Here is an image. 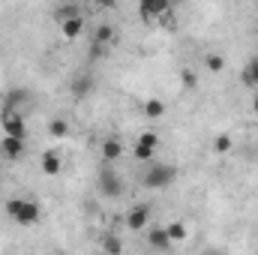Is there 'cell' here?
I'll use <instances>...</instances> for the list:
<instances>
[{
    "mask_svg": "<svg viewBox=\"0 0 258 255\" xmlns=\"http://www.w3.org/2000/svg\"><path fill=\"white\" fill-rule=\"evenodd\" d=\"M6 213H9L15 222H21V225H33V222H39V207H36L33 201L12 198V201H6Z\"/></svg>",
    "mask_w": 258,
    "mask_h": 255,
    "instance_id": "obj_1",
    "label": "cell"
},
{
    "mask_svg": "<svg viewBox=\"0 0 258 255\" xmlns=\"http://www.w3.org/2000/svg\"><path fill=\"white\" fill-rule=\"evenodd\" d=\"M174 177H177L174 165H150L147 174H144V186L147 189H165V186L174 183Z\"/></svg>",
    "mask_w": 258,
    "mask_h": 255,
    "instance_id": "obj_2",
    "label": "cell"
},
{
    "mask_svg": "<svg viewBox=\"0 0 258 255\" xmlns=\"http://www.w3.org/2000/svg\"><path fill=\"white\" fill-rule=\"evenodd\" d=\"M156 144H159V135H156V132H141V135H138V141H135V147H132L135 159H141V162L153 159V153H156Z\"/></svg>",
    "mask_w": 258,
    "mask_h": 255,
    "instance_id": "obj_3",
    "label": "cell"
},
{
    "mask_svg": "<svg viewBox=\"0 0 258 255\" xmlns=\"http://www.w3.org/2000/svg\"><path fill=\"white\" fill-rule=\"evenodd\" d=\"M150 216H153V207L150 204H135L126 213V228L129 231H141L150 225Z\"/></svg>",
    "mask_w": 258,
    "mask_h": 255,
    "instance_id": "obj_4",
    "label": "cell"
},
{
    "mask_svg": "<svg viewBox=\"0 0 258 255\" xmlns=\"http://www.w3.org/2000/svg\"><path fill=\"white\" fill-rule=\"evenodd\" d=\"M93 87H96V78H93L90 72H78V75L72 78V84H69V90H72L75 99H87V96L93 93Z\"/></svg>",
    "mask_w": 258,
    "mask_h": 255,
    "instance_id": "obj_5",
    "label": "cell"
},
{
    "mask_svg": "<svg viewBox=\"0 0 258 255\" xmlns=\"http://www.w3.org/2000/svg\"><path fill=\"white\" fill-rule=\"evenodd\" d=\"M99 189H102V195H108V198H117L123 192V180L111 168H102L99 171Z\"/></svg>",
    "mask_w": 258,
    "mask_h": 255,
    "instance_id": "obj_6",
    "label": "cell"
},
{
    "mask_svg": "<svg viewBox=\"0 0 258 255\" xmlns=\"http://www.w3.org/2000/svg\"><path fill=\"white\" fill-rule=\"evenodd\" d=\"M3 132L9 135V138H24V120H21V114L18 111H3Z\"/></svg>",
    "mask_w": 258,
    "mask_h": 255,
    "instance_id": "obj_7",
    "label": "cell"
},
{
    "mask_svg": "<svg viewBox=\"0 0 258 255\" xmlns=\"http://www.w3.org/2000/svg\"><path fill=\"white\" fill-rule=\"evenodd\" d=\"M21 150H24V138H9V135H3V141H0V156H3V159H18Z\"/></svg>",
    "mask_w": 258,
    "mask_h": 255,
    "instance_id": "obj_8",
    "label": "cell"
},
{
    "mask_svg": "<svg viewBox=\"0 0 258 255\" xmlns=\"http://www.w3.org/2000/svg\"><path fill=\"white\" fill-rule=\"evenodd\" d=\"M81 30H84V18H81V15L60 21V33H63L66 39H78V36H81Z\"/></svg>",
    "mask_w": 258,
    "mask_h": 255,
    "instance_id": "obj_9",
    "label": "cell"
},
{
    "mask_svg": "<svg viewBox=\"0 0 258 255\" xmlns=\"http://www.w3.org/2000/svg\"><path fill=\"white\" fill-rule=\"evenodd\" d=\"M39 165H42V171H45V174H57V171H60V165H63V159H60V153L51 147V150H45V153H42V162H39Z\"/></svg>",
    "mask_w": 258,
    "mask_h": 255,
    "instance_id": "obj_10",
    "label": "cell"
},
{
    "mask_svg": "<svg viewBox=\"0 0 258 255\" xmlns=\"http://www.w3.org/2000/svg\"><path fill=\"white\" fill-rule=\"evenodd\" d=\"M168 12V3L165 0H144L141 3V15L150 21V18H156V15H165Z\"/></svg>",
    "mask_w": 258,
    "mask_h": 255,
    "instance_id": "obj_11",
    "label": "cell"
},
{
    "mask_svg": "<svg viewBox=\"0 0 258 255\" xmlns=\"http://www.w3.org/2000/svg\"><path fill=\"white\" fill-rule=\"evenodd\" d=\"M120 153H123V144H120L117 138H105V141H102V159H105V162H117Z\"/></svg>",
    "mask_w": 258,
    "mask_h": 255,
    "instance_id": "obj_12",
    "label": "cell"
},
{
    "mask_svg": "<svg viewBox=\"0 0 258 255\" xmlns=\"http://www.w3.org/2000/svg\"><path fill=\"white\" fill-rule=\"evenodd\" d=\"M147 243H150L153 249H159V252H165V249H171V240H168V234H165V228H150V234H147Z\"/></svg>",
    "mask_w": 258,
    "mask_h": 255,
    "instance_id": "obj_13",
    "label": "cell"
},
{
    "mask_svg": "<svg viewBox=\"0 0 258 255\" xmlns=\"http://www.w3.org/2000/svg\"><path fill=\"white\" fill-rule=\"evenodd\" d=\"M111 39H114V27H111V24H99V27H96V33H93V45L108 48V45H111Z\"/></svg>",
    "mask_w": 258,
    "mask_h": 255,
    "instance_id": "obj_14",
    "label": "cell"
},
{
    "mask_svg": "<svg viewBox=\"0 0 258 255\" xmlns=\"http://www.w3.org/2000/svg\"><path fill=\"white\" fill-rule=\"evenodd\" d=\"M165 234H168L171 243H183V240H186V225H183L180 219H174V222L165 225Z\"/></svg>",
    "mask_w": 258,
    "mask_h": 255,
    "instance_id": "obj_15",
    "label": "cell"
},
{
    "mask_svg": "<svg viewBox=\"0 0 258 255\" xmlns=\"http://www.w3.org/2000/svg\"><path fill=\"white\" fill-rule=\"evenodd\" d=\"M24 102H27V90H9V93H6V111H18ZM18 114H21V111H18Z\"/></svg>",
    "mask_w": 258,
    "mask_h": 255,
    "instance_id": "obj_16",
    "label": "cell"
},
{
    "mask_svg": "<svg viewBox=\"0 0 258 255\" xmlns=\"http://www.w3.org/2000/svg\"><path fill=\"white\" fill-rule=\"evenodd\" d=\"M144 114H147L150 120H159V117L165 114V105H162L159 99H147V102H144Z\"/></svg>",
    "mask_w": 258,
    "mask_h": 255,
    "instance_id": "obj_17",
    "label": "cell"
},
{
    "mask_svg": "<svg viewBox=\"0 0 258 255\" xmlns=\"http://www.w3.org/2000/svg\"><path fill=\"white\" fill-rule=\"evenodd\" d=\"M48 135H51V138H66V135H69V123H66L63 117H54V120L48 123Z\"/></svg>",
    "mask_w": 258,
    "mask_h": 255,
    "instance_id": "obj_18",
    "label": "cell"
},
{
    "mask_svg": "<svg viewBox=\"0 0 258 255\" xmlns=\"http://www.w3.org/2000/svg\"><path fill=\"white\" fill-rule=\"evenodd\" d=\"M102 249L108 255H120L123 252V243L117 240V234H105V237H102Z\"/></svg>",
    "mask_w": 258,
    "mask_h": 255,
    "instance_id": "obj_19",
    "label": "cell"
},
{
    "mask_svg": "<svg viewBox=\"0 0 258 255\" xmlns=\"http://www.w3.org/2000/svg\"><path fill=\"white\" fill-rule=\"evenodd\" d=\"M243 81L252 84V87H258V57H252V60L246 63V69H243Z\"/></svg>",
    "mask_w": 258,
    "mask_h": 255,
    "instance_id": "obj_20",
    "label": "cell"
},
{
    "mask_svg": "<svg viewBox=\"0 0 258 255\" xmlns=\"http://www.w3.org/2000/svg\"><path fill=\"white\" fill-rule=\"evenodd\" d=\"M204 66H207V72H222V69H225V57L207 54V57H204Z\"/></svg>",
    "mask_w": 258,
    "mask_h": 255,
    "instance_id": "obj_21",
    "label": "cell"
},
{
    "mask_svg": "<svg viewBox=\"0 0 258 255\" xmlns=\"http://www.w3.org/2000/svg\"><path fill=\"white\" fill-rule=\"evenodd\" d=\"M231 144H234L231 135H216V138H213V150H216V153H228Z\"/></svg>",
    "mask_w": 258,
    "mask_h": 255,
    "instance_id": "obj_22",
    "label": "cell"
},
{
    "mask_svg": "<svg viewBox=\"0 0 258 255\" xmlns=\"http://www.w3.org/2000/svg\"><path fill=\"white\" fill-rule=\"evenodd\" d=\"M183 84H186V87H195V75H192V69H183Z\"/></svg>",
    "mask_w": 258,
    "mask_h": 255,
    "instance_id": "obj_23",
    "label": "cell"
},
{
    "mask_svg": "<svg viewBox=\"0 0 258 255\" xmlns=\"http://www.w3.org/2000/svg\"><path fill=\"white\" fill-rule=\"evenodd\" d=\"M51 255H66V252H51Z\"/></svg>",
    "mask_w": 258,
    "mask_h": 255,
    "instance_id": "obj_24",
    "label": "cell"
}]
</instances>
